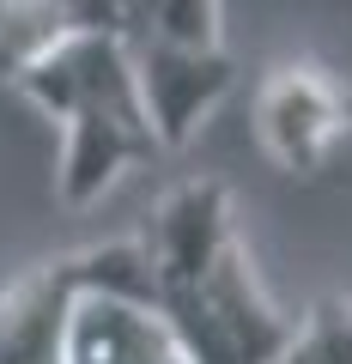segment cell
Wrapping results in <instances>:
<instances>
[{"label":"cell","mask_w":352,"mask_h":364,"mask_svg":"<svg viewBox=\"0 0 352 364\" xmlns=\"http://www.w3.org/2000/svg\"><path fill=\"white\" fill-rule=\"evenodd\" d=\"M134 237L188 364H279L292 316L261 286L219 176H183Z\"/></svg>","instance_id":"6da1fadb"},{"label":"cell","mask_w":352,"mask_h":364,"mask_svg":"<svg viewBox=\"0 0 352 364\" xmlns=\"http://www.w3.org/2000/svg\"><path fill=\"white\" fill-rule=\"evenodd\" d=\"M6 85L25 91L43 116L61 122L55 188H61L67 207H92L122 170L158 158V134L146 122L134 61L122 49V37H110V31H85V37L43 49Z\"/></svg>","instance_id":"7a4b0ae2"},{"label":"cell","mask_w":352,"mask_h":364,"mask_svg":"<svg viewBox=\"0 0 352 364\" xmlns=\"http://www.w3.org/2000/svg\"><path fill=\"white\" fill-rule=\"evenodd\" d=\"M255 140L286 176H316L352 140V85L322 61H279L255 85Z\"/></svg>","instance_id":"3957f363"},{"label":"cell","mask_w":352,"mask_h":364,"mask_svg":"<svg viewBox=\"0 0 352 364\" xmlns=\"http://www.w3.org/2000/svg\"><path fill=\"white\" fill-rule=\"evenodd\" d=\"M128 49V43H122ZM134 85H140L146 122L158 134V152H183L195 140V128L213 116V109L231 97L237 67L231 55L219 49H183V43H134Z\"/></svg>","instance_id":"277c9868"},{"label":"cell","mask_w":352,"mask_h":364,"mask_svg":"<svg viewBox=\"0 0 352 364\" xmlns=\"http://www.w3.org/2000/svg\"><path fill=\"white\" fill-rule=\"evenodd\" d=\"M55 364H188L158 304L122 298V291H79L61 322V358Z\"/></svg>","instance_id":"5b68a950"},{"label":"cell","mask_w":352,"mask_h":364,"mask_svg":"<svg viewBox=\"0 0 352 364\" xmlns=\"http://www.w3.org/2000/svg\"><path fill=\"white\" fill-rule=\"evenodd\" d=\"M79 298L73 255L31 267L18 286L0 291V364H55L61 358V322Z\"/></svg>","instance_id":"8992f818"},{"label":"cell","mask_w":352,"mask_h":364,"mask_svg":"<svg viewBox=\"0 0 352 364\" xmlns=\"http://www.w3.org/2000/svg\"><path fill=\"white\" fill-rule=\"evenodd\" d=\"M279 364H352V298H316L304 316H292Z\"/></svg>","instance_id":"52a82bcc"}]
</instances>
